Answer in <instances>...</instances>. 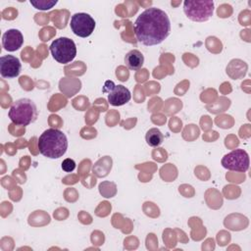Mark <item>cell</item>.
<instances>
[{
    "label": "cell",
    "instance_id": "obj_10",
    "mask_svg": "<svg viewBox=\"0 0 251 251\" xmlns=\"http://www.w3.org/2000/svg\"><path fill=\"white\" fill-rule=\"evenodd\" d=\"M24 43V36L19 29L11 28L4 32L2 36V45L5 50L14 52L19 50Z\"/></svg>",
    "mask_w": 251,
    "mask_h": 251
},
{
    "label": "cell",
    "instance_id": "obj_13",
    "mask_svg": "<svg viewBox=\"0 0 251 251\" xmlns=\"http://www.w3.org/2000/svg\"><path fill=\"white\" fill-rule=\"evenodd\" d=\"M29 3L35 9L46 11L53 8L58 3V1L57 0H30Z\"/></svg>",
    "mask_w": 251,
    "mask_h": 251
},
{
    "label": "cell",
    "instance_id": "obj_7",
    "mask_svg": "<svg viewBox=\"0 0 251 251\" xmlns=\"http://www.w3.org/2000/svg\"><path fill=\"white\" fill-rule=\"evenodd\" d=\"M94 19L86 13H75L71 18L72 31L79 37H88L95 28Z\"/></svg>",
    "mask_w": 251,
    "mask_h": 251
},
{
    "label": "cell",
    "instance_id": "obj_3",
    "mask_svg": "<svg viewBox=\"0 0 251 251\" xmlns=\"http://www.w3.org/2000/svg\"><path fill=\"white\" fill-rule=\"evenodd\" d=\"M10 120L19 126H28L37 119V108L35 103L28 98L16 100L9 110Z\"/></svg>",
    "mask_w": 251,
    "mask_h": 251
},
{
    "label": "cell",
    "instance_id": "obj_14",
    "mask_svg": "<svg viewBox=\"0 0 251 251\" xmlns=\"http://www.w3.org/2000/svg\"><path fill=\"white\" fill-rule=\"evenodd\" d=\"M75 168V162L71 158H67L62 162V169L67 173L73 172Z\"/></svg>",
    "mask_w": 251,
    "mask_h": 251
},
{
    "label": "cell",
    "instance_id": "obj_5",
    "mask_svg": "<svg viewBox=\"0 0 251 251\" xmlns=\"http://www.w3.org/2000/svg\"><path fill=\"white\" fill-rule=\"evenodd\" d=\"M50 52L55 61L60 64H68L76 56V46L71 38L59 37L51 43Z\"/></svg>",
    "mask_w": 251,
    "mask_h": 251
},
{
    "label": "cell",
    "instance_id": "obj_1",
    "mask_svg": "<svg viewBox=\"0 0 251 251\" xmlns=\"http://www.w3.org/2000/svg\"><path fill=\"white\" fill-rule=\"evenodd\" d=\"M171 32V21L167 13L159 8L144 10L134 22V33L138 42L145 46L162 43Z\"/></svg>",
    "mask_w": 251,
    "mask_h": 251
},
{
    "label": "cell",
    "instance_id": "obj_12",
    "mask_svg": "<svg viewBox=\"0 0 251 251\" xmlns=\"http://www.w3.org/2000/svg\"><path fill=\"white\" fill-rule=\"evenodd\" d=\"M145 139H146V142L149 146L157 147V146H159L163 143L164 135H163V133L161 132V130L159 128L152 127L146 132Z\"/></svg>",
    "mask_w": 251,
    "mask_h": 251
},
{
    "label": "cell",
    "instance_id": "obj_2",
    "mask_svg": "<svg viewBox=\"0 0 251 251\" xmlns=\"http://www.w3.org/2000/svg\"><path fill=\"white\" fill-rule=\"evenodd\" d=\"M37 146L43 156L49 159H58L66 153L68 139L63 131L57 128H48L39 136Z\"/></svg>",
    "mask_w": 251,
    "mask_h": 251
},
{
    "label": "cell",
    "instance_id": "obj_11",
    "mask_svg": "<svg viewBox=\"0 0 251 251\" xmlns=\"http://www.w3.org/2000/svg\"><path fill=\"white\" fill-rule=\"evenodd\" d=\"M125 63L129 70H139L144 64V56L136 49L130 50L125 56Z\"/></svg>",
    "mask_w": 251,
    "mask_h": 251
},
{
    "label": "cell",
    "instance_id": "obj_8",
    "mask_svg": "<svg viewBox=\"0 0 251 251\" xmlns=\"http://www.w3.org/2000/svg\"><path fill=\"white\" fill-rule=\"evenodd\" d=\"M102 91L108 94V101L113 106L125 105L131 98L130 91L126 86L122 84L116 85L112 80L105 82Z\"/></svg>",
    "mask_w": 251,
    "mask_h": 251
},
{
    "label": "cell",
    "instance_id": "obj_6",
    "mask_svg": "<svg viewBox=\"0 0 251 251\" xmlns=\"http://www.w3.org/2000/svg\"><path fill=\"white\" fill-rule=\"evenodd\" d=\"M222 166L229 171L244 173L249 169V156L243 149L232 150L223 157Z\"/></svg>",
    "mask_w": 251,
    "mask_h": 251
},
{
    "label": "cell",
    "instance_id": "obj_4",
    "mask_svg": "<svg viewBox=\"0 0 251 251\" xmlns=\"http://www.w3.org/2000/svg\"><path fill=\"white\" fill-rule=\"evenodd\" d=\"M183 12L186 17L193 22H207L213 16L214 1L186 0L183 2Z\"/></svg>",
    "mask_w": 251,
    "mask_h": 251
},
{
    "label": "cell",
    "instance_id": "obj_9",
    "mask_svg": "<svg viewBox=\"0 0 251 251\" xmlns=\"http://www.w3.org/2000/svg\"><path fill=\"white\" fill-rule=\"evenodd\" d=\"M22 70L20 60L12 55H5L0 58V75L4 78H14L18 76Z\"/></svg>",
    "mask_w": 251,
    "mask_h": 251
}]
</instances>
